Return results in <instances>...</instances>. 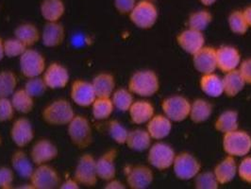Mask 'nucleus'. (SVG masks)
Instances as JSON below:
<instances>
[{
  "mask_svg": "<svg viewBox=\"0 0 251 189\" xmlns=\"http://www.w3.org/2000/svg\"><path fill=\"white\" fill-rule=\"evenodd\" d=\"M75 115L72 104L64 99L51 101L41 112L44 122L53 127L67 126Z\"/></svg>",
  "mask_w": 251,
  "mask_h": 189,
  "instance_id": "nucleus-1",
  "label": "nucleus"
},
{
  "mask_svg": "<svg viewBox=\"0 0 251 189\" xmlns=\"http://www.w3.org/2000/svg\"><path fill=\"white\" fill-rule=\"evenodd\" d=\"M160 88L157 74L152 70H139L130 77L127 89L139 97L149 98L154 96Z\"/></svg>",
  "mask_w": 251,
  "mask_h": 189,
  "instance_id": "nucleus-2",
  "label": "nucleus"
},
{
  "mask_svg": "<svg viewBox=\"0 0 251 189\" xmlns=\"http://www.w3.org/2000/svg\"><path fill=\"white\" fill-rule=\"evenodd\" d=\"M67 135L73 146L78 150L87 149L94 141L91 123L84 115L75 114L67 125Z\"/></svg>",
  "mask_w": 251,
  "mask_h": 189,
  "instance_id": "nucleus-3",
  "label": "nucleus"
},
{
  "mask_svg": "<svg viewBox=\"0 0 251 189\" xmlns=\"http://www.w3.org/2000/svg\"><path fill=\"white\" fill-rule=\"evenodd\" d=\"M223 149L227 155L245 157L251 151V135L249 133L238 129L226 133L223 137Z\"/></svg>",
  "mask_w": 251,
  "mask_h": 189,
  "instance_id": "nucleus-4",
  "label": "nucleus"
},
{
  "mask_svg": "<svg viewBox=\"0 0 251 189\" xmlns=\"http://www.w3.org/2000/svg\"><path fill=\"white\" fill-rule=\"evenodd\" d=\"M128 15L133 25L142 29H149L157 22L158 10L152 1L141 0Z\"/></svg>",
  "mask_w": 251,
  "mask_h": 189,
  "instance_id": "nucleus-5",
  "label": "nucleus"
},
{
  "mask_svg": "<svg viewBox=\"0 0 251 189\" xmlns=\"http://www.w3.org/2000/svg\"><path fill=\"white\" fill-rule=\"evenodd\" d=\"M74 178L82 187L94 188L97 186L99 177L97 173L96 159L90 153L82 154L75 165Z\"/></svg>",
  "mask_w": 251,
  "mask_h": 189,
  "instance_id": "nucleus-6",
  "label": "nucleus"
},
{
  "mask_svg": "<svg viewBox=\"0 0 251 189\" xmlns=\"http://www.w3.org/2000/svg\"><path fill=\"white\" fill-rule=\"evenodd\" d=\"M19 67L22 75L26 79L40 77L47 68V62L42 53L28 48L19 57Z\"/></svg>",
  "mask_w": 251,
  "mask_h": 189,
  "instance_id": "nucleus-7",
  "label": "nucleus"
},
{
  "mask_svg": "<svg viewBox=\"0 0 251 189\" xmlns=\"http://www.w3.org/2000/svg\"><path fill=\"white\" fill-rule=\"evenodd\" d=\"M29 181L34 189H57L62 185L60 173L49 164L37 165Z\"/></svg>",
  "mask_w": 251,
  "mask_h": 189,
  "instance_id": "nucleus-8",
  "label": "nucleus"
},
{
  "mask_svg": "<svg viewBox=\"0 0 251 189\" xmlns=\"http://www.w3.org/2000/svg\"><path fill=\"white\" fill-rule=\"evenodd\" d=\"M172 166L176 178L182 181L194 179L201 172V169L199 160L188 152H181L176 155Z\"/></svg>",
  "mask_w": 251,
  "mask_h": 189,
  "instance_id": "nucleus-9",
  "label": "nucleus"
},
{
  "mask_svg": "<svg viewBox=\"0 0 251 189\" xmlns=\"http://www.w3.org/2000/svg\"><path fill=\"white\" fill-rule=\"evenodd\" d=\"M162 109L164 115L171 121L181 122L189 117L191 103L182 96H171L163 101Z\"/></svg>",
  "mask_w": 251,
  "mask_h": 189,
  "instance_id": "nucleus-10",
  "label": "nucleus"
},
{
  "mask_svg": "<svg viewBox=\"0 0 251 189\" xmlns=\"http://www.w3.org/2000/svg\"><path fill=\"white\" fill-rule=\"evenodd\" d=\"M176 153L171 146L164 143H156L150 148L148 161L153 167L165 170L173 165Z\"/></svg>",
  "mask_w": 251,
  "mask_h": 189,
  "instance_id": "nucleus-11",
  "label": "nucleus"
},
{
  "mask_svg": "<svg viewBox=\"0 0 251 189\" xmlns=\"http://www.w3.org/2000/svg\"><path fill=\"white\" fill-rule=\"evenodd\" d=\"M59 155L57 146L50 139L42 138L37 140L31 147L29 157L32 163L37 165L50 164Z\"/></svg>",
  "mask_w": 251,
  "mask_h": 189,
  "instance_id": "nucleus-12",
  "label": "nucleus"
},
{
  "mask_svg": "<svg viewBox=\"0 0 251 189\" xmlns=\"http://www.w3.org/2000/svg\"><path fill=\"white\" fill-rule=\"evenodd\" d=\"M126 181L131 189H148L154 179L153 172L146 165H129L126 167Z\"/></svg>",
  "mask_w": 251,
  "mask_h": 189,
  "instance_id": "nucleus-13",
  "label": "nucleus"
},
{
  "mask_svg": "<svg viewBox=\"0 0 251 189\" xmlns=\"http://www.w3.org/2000/svg\"><path fill=\"white\" fill-rule=\"evenodd\" d=\"M70 98L79 107H91L97 99L92 82L82 79H76L71 85Z\"/></svg>",
  "mask_w": 251,
  "mask_h": 189,
  "instance_id": "nucleus-14",
  "label": "nucleus"
},
{
  "mask_svg": "<svg viewBox=\"0 0 251 189\" xmlns=\"http://www.w3.org/2000/svg\"><path fill=\"white\" fill-rule=\"evenodd\" d=\"M10 135L17 148H25L32 142L35 136L32 123L26 117L17 118L12 125Z\"/></svg>",
  "mask_w": 251,
  "mask_h": 189,
  "instance_id": "nucleus-15",
  "label": "nucleus"
},
{
  "mask_svg": "<svg viewBox=\"0 0 251 189\" xmlns=\"http://www.w3.org/2000/svg\"><path fill=\"white\" fill-rule=\"evenodd\" d=\"M43 79L49 89H64L69 83L70 74L68 69L63 64L53 62L47 66L43 74Z\"/></svg>",
  "mask_w": 251,
  "mask_h": 189,
  "instance_id": "nucleus-16",
  "label": "nucleus"
},
{
  "mask_svg": "<svg viewBox=\"0 0 251 189\" xmlns=\"http://www.w3.org/2000/svg\"><path fill=\"white\" fill-rule=\"evenodd\" d=\"M217 68L223 73L238 69L241 63V55L234 47L223 46L216 50Z\"/></svg>",
  "mask_w": 251,
  "mask_h": 189,
  "instance_id": "nucleus-17",
  "label": "nucleus"
},
{
  "mask_svg": "<svg viewBox=\"0 0 251 189\" xmlns=\"http://www.w3.org/2000/svg\"><path fill=\"white\" fill-rule=\"evenodd\" d=\"M195 68L202 75L214 73L217 68L216 50L211 47H203L201 51L193 55Z\"/></svg>",
  "mask_w": 251,
  "mask_h": 189,
  "instance_id": "nucleus-18",
  "label": "nucleus"
},
{
  "mask_svg": "<svg viewBox=\"0 0 251 189\" xmlns=\"http://www.w3.org/2000/svg\"><path fill=\"white\" fill-rule=\"evenodd\" d=\"M176 42L181 50L194 55L205 47V37L199 30L188 28L176 36Z\"/></svg>",
  "mask_w": 251,
  "mask_h": 189,
  "instance_id": "nucleus-19",
  "label": "nucleus"
},
{
  "mask_svg": "<svg viewBox=\"0 0 251 189\" xmlns=\"http://www.w3.org/2000/svg\"><path fill=\"white\" fill-rule=\"evenodd\" d=\"M65 36V27L63 24L60 22H47L41 33V41L46 48L54 49L63 45Z\"/></svg>",
  "mask_w": 251,
  "mask_h": 189,
  "instance_id": "nucleus-20",
  "label": "nucleus"
},
{
  "mask_svg": "<svg viewBox=\"0 0 251 189\" xmlns=\"http://www.w3.org/2000/svg\"><path fill=\"white\" fill-rule=\"evenodd\" d=\"M116 157H117V151L115 149H111L109 151H105L98 160H96L97 173H98L99 179L108 182L113 178H115Z\"/></svg>",
  "mask_w": 251,
  "mask_h": 189,
  "instance_id": "nucleus-21",
  "label": "nucleus"
},
{
  "mask_svg": "<svg viewBox=\"0 0 251 189\" xmlns=\"http://www.w3.org/2000/svg\"><path fill=\"white\" fill-rule=\"evenodd\" d=\"M11 164L14 172L25 180H29L34 171V164L32 163L30 157L19 148L18 150L13 151L11 157Z\"/></svg>",
  "mask_w": 251,
  "mask_h": 189,
  "instance_id": "nucleus-22",
  "label": "nucleus"
},
{
  "mask_svg": "<svg viewBox=\"0 0 251 189\" xmlns=\"http://www.w3.org/2000/svg\"><path fill=\"white\" fill-rule=\"evenodd\" d=\"M172 130V121L164 114L153 115V117L148 122L147 131L151 135V138L155 140L167 137Z\"/></svg>",
  "mask_w": 251,
  "mask_h": 189,
  "instance_id": "nucleus-23",
  "label": "nucleus"
},
{
  "mask_svg": "<svg viewBox=\"0 0 251 189\" xmlns=\"http://www.w3.org/2000/svg\"><path fill=\"white\" fill-rule=\"evenodd\" d=\"M237 167L233 156L227 155L224 160L216 164L214 173L219 185H226L230 183L237 174Z\"/></svg>",
  "mask_w": 251,
  "mask_h": 189,
  "instance_id": "nucleus-24",
  "label": "nucleus"
},
{
  "mask_svg": "<svg viewBox=\"0 0 251 189\" xmlns=\"http://www.w3.org/2000/svg\"><path fill=\"white\" fill-rule=\"evenodd\" d=\"M154 106L150 101H133L128 113L131 121L136 125L148 123L154 115Z\"/></svg>",
  "mask_w": 251,
  "mask_h": 189,
  "instance_id": "nucleus-25",
  "label": "nucleus"
},
{
  "mask_svg": "<svg viewBox=\"0 0 251 189\" xmlns=\"http://www.w3.org/2000/svg\"><path fill=\"white\" fill-rule=\"evenodd\" d=\"M91 82L97 98H111L115 90V79L108 72H102L95 76Z\"/></svg>",
  "mask_w": 251,
  "mask_h": 189,
  "instance_id": "nucleus-26",
  "label": "nucleus"
},
{
  "mask_svg": "<svg viewBox=\"0 0 251 189\" xmlns=\"http://www.w3.org/2000/svg\"><path fill=\"white\" fill-rule=\"evenodd\" d=\"M40 13L46 22H60L65 13V5L63 0H43Z\"/></svg>",
  "mask_w": 251,
  "mask_h": 189,
  "instance_id": "nucleus-27",
  "label": "nucleus"
},
{
  "mask_svg": "<svg viewBox=\"0 0 251 189\" xmlns=\"http://www.w3.org/2000/svg\"><path fill=\"white\" fill-rule=\"evenodd\" d=\"M151 141L152 138L148 131L137 129L128 132L125 145L131 151L141 152L150 150Z\"/></svg>",
  "mask_w": 251,
  "mask_h": 189,
  "instance_id": "nucleus-28",
  "label": "nucleus"
},
{
  "mask_svg": "<svg viewBox=\"0 0 251 189\" xmlns=\"http://www.w3.org/2000/svg\"><path fill=\"white\" fill-rule=\"evenodd\" d=\"M222 81L224 94L229 98L236 97L247 84L238 69L225 73V77L222 79Z\"/></svg>",
  "mask_w": 251,
  "mask_h": 189,
  "instance_id": "nucleus-29",
  "label": "nucleus"
},
{
  "mask_svg": "<svg viewBox=\"0 0 251 189\" xmlns=\"http://www.w3.org/2000/svg\"><path fill=\"white\" fill-rule=\"evenodd\" d=\"M14 37L20 40L27 48H30L41 40V32L34 24L24 23L16 27L14 29Z\"/></svg>",
  "mask_w": 251,
  "mask_h": 189,
  "instance_id": "nucleus-30",
  "label": "nucleus"
},
{
  "mask_svg": "<svg viewBox=\"0 0 251 189\" xmlns=\"http://www.w3.org/2000/svg\"><path fill=\"white\" fill-rule=\"evenodd\" d=\"M200 84L202 92L211 98H218L224 94L222 79L214 73L202 76Z\"/></svg>",
  "mask_w": 251,
  "mask_h": 189,
  "instance_id": "nucleus-31",
  "label": "nucleus"
},
{
  "mask_svg": "<svg viewBox=\"0 0 251 189\" xmlns=\"http://www.w3.org/2000/svg\"><path fill=\"white\" fill-rule=\"evenodd\" d=\"M15 112L26 114L31 113L34 108V98L31 97L25 89H16L10 98Z\"/></svg>",
  "mask_w": 251,
  "mask_h": 189,
  "instance_id": "nucleus-32",
  "label": "nucleus"
},
{
  "mask_svg": "<svg viewBox=\"0 0 251 189\" xmlns=\"http://www.w3.org/2000/svg\"><path fill=\"white\" fill-rule=\"evenodd\" d=\"M213 113V104L205 100H196L191 104L189 117L195 123L207 121Z\"/></svg>",
  "mask_w": 251,
  "mask_h": 189,
  "instance_id": "nucleus-33",
  "label": "nucleus"
},
{
  "mask_svg": "<svg viewBox=\"0 0 251 189\" xmlns=\"http://www.w3.org/2000/svg\"><path fill=\"white\" fill-rule=\"evenodd\" d=\"M214 127L216 131L222 134L233 132L238 129V113L236 111L227 110L221 113L216 121Z\"/></svg>",
  "mask_w": 251,
  "mask_h": 189,
  "instance_id": "nucleus-34",
  "label": "nucleus"
},
{
  "mask_svg": "<svg viewBox=\"0 0 251 189\" xmlns=\"http://www.w3.org/2000/svg\"><path fill=\"white\" fill-rule=\"evenodd\" d=\"M91 107L92 114L97 120L108 119L113 114L114 110L111 98H97Z\"/></svg>",
  "mask_w": 251,
  "mask_h": 189,
  "instance_id": "nucleus-35",
  "label": "nucleus"
},
{
  "mask_svg": "<svg viewBox=\"0 0 251 189\" xmlns=\"http://www.w3.org/2000/svg\"><path fill=\"white\" fill-rule=\"evenodd\" d=\"M17 84V77L13 71H0V98H11L16 91Z\"/></svg>",
  "mask_w": 251,
  "mask_h": 189,
  "instance_id": "nucleus-36",
  "label": "nucleus"
},
{
  "mask_svg": "<svg viewBox=\"0 0 251 189\" xmlns=\"http://www.w3.org/2000/svg\"><path fill=\"white\" fill-rule=\"evenodd\" d=\"M133 94L126 88H119L114 90L111 99L113 101L114 109L120 112H128L130 106L133 103Z\"/></svg>",
  "mask_w": 251,
  "mask_h": 189,
  "instance_id": "nucleus-37",
  "label": "nucleus"
},
{
  "mask_svg": "<svg viewBox=\"0 0 251 189\" xmlns=\"http://www.w3.org/2000/svg\"><path fill=\"white\" fill-rule=\"evenodd\" d=\"M213 21V15L208 11L202 10L192 13L189 16V28H193L203 32Z\"/></svg>",
  "mask_w": 251,
  "mask_h": 189,
  "instance_id": "nucleus-38",
  "label": "nucleus"
},
{
  "mask_svg": "<svg viewBox=\"0 0 251 189\" xmlns=\"http://www.w3.org/2000/svg\"><path fill=\"white\" fill-rule=\"evenodd\" d=\"M227 23L230 30L238 35L246 34L250 28L244 17L243 11H234L230 13L227 18Z\"/></svg>",
  "mask_w": 251,
  "mask_h": 189,
  "instance_id": "nucleus-39",
  "label": "nucleus"
},
{
  "mask_svg": "<svg viewBox=\"0 0 251 189\" xmlns=\"http://www.w3.org/2000/svg\"><path fill=\"white\" fill-rule=\"evenodd\" d=\"M4 54L8 58H19L28 48L17 38L4 40Z\"/></svg>",
  "mask_w": 251,
  "mask_h": 189,
  "instance_id": "nucleus-40",
  "label": "nucleus"
},
{
  "mask_svg": "<svg viewBox=\"0 0 251 189\" xmlns=\"http://www.w3.org/2000/svg\"><path fill=\"white\" fill-rule=\"evenodd\" d=\"M24 89L34 99L42 97L48 90V86L43 79V77H35L27 79L25 81Z\"/></svg>",
  "mask_w": 251,
  "mask_h": 189,
  "instance_id": "nucleus-41",
  "label": "nucleus"
},
{
  "mask_svg": "<svg viewBox=\"0 0 251 189\" xmlns=\"http://www.w3.org/2000/svg\"><path fill=\"white\" fill-rule=\"evenodd\" d=\"M108 132L115 143L119 145L126 144L128 131L119 121L111 120L108 124Z\"/></svg>",
  "mask_w": 251,
  "mask_h": 189,
  "instance_id": "nucleus-42",
  "label": "nucleus"
},
{
  "mask_svg": "<svg viewBox=\"0 0 251 189\" xmlns=\"http://www.w3.org/2000/svg\"><path fill=\"white\" fill-rule=\"evenodd\" d=\"M195 186L198 189H217L220 185L216 180L214 171H207L199 173L195 177Z\"/></svg>",
  "mask_w": 251,
  "mask_h": 189,
  "instance_id": "nucleus-43",
  "label": "nucleus"
},
{
  "mask_svg": "<svg viewBox=\"0 0 251 189\" xmlns=\"http://www.w3.org/2000/svg\"><path fill=\"white\" fill-rule=\"evenodd\" d=\"M15 110L10 98H0V122L13 120Z\"/></svg>",
  "mask_w": 251,
  "mask_h": 189,
  "instance_id": "nucleus-44",
  "label": "nucleus"
},
{
  "mask_svg": "<svg viewBox=\"0 0 251 189\" xmlns=\"http://www.w3.org/2000/svg\"><path fill=\"white\" fill-rule=\"evenodd\" d=\"M14 181V170L11 167H0V189H12Z\"/></svg>",
  "mask_w": 251,
  "mask_h": 189,
  "instance_id": "nucleus-45",
  "label": "nucleus"
},
{
  "mask_svg": "<svg viewBox=\"0 0 251 189\" xmlns=\"http://www.w3.org/2000/svg\"><path fill=\"white\" fill-rule=\"evenodd\" d=\"M237 174L242 181L251 184V157H245L237 167Z\"/></svg>",
  "mask_w": 251,
  "mask_h": 189,
  "instance_id": "nucleus-46",
  "label": "nucleus"
},
{
  "mask_svg": "<svg viewBox=\"0 0 251 189\" xmlns=\"http://www.w3.org/2000/svg\"><path fill=\"white\" fill-rule=\"evenodd\" d=\"M114 7L121 14H129L135 7L136 0H114Z\"/></svg>",
  "mask_w": 251,
  "mask_h": 189,
  "instance_id": "nucleus-47",
  "label": "nucleus"
},
{
  "mask_svg": "<svg viewBox=\"0 0 251 189\" xmlns=\"http://www.w3.org/2000/svg\"><path fill=\"white\" fill-rule=\"evenodd\" d=\"M239 72L243 77L246 83L251 84V57L241 62L239 65Z\"/></svg>",
  "mask_w": 251,
  "mask_h": 189,
  "instance_id": "nucleus-48",
  "label": "nucleus"
},
{
  "mask_svg": "<svg viewBox=\"0 0 251 189\" xmlns=\"http://www.w3.org/2000/svg\"><path fill=\"white\" fill-rule=\"evenodd\" d=\"M61 189H79L80 185L75 181V178H69L65 180L64 182H62V185L60 187Z\"/></svg>",
  "mask_w": 251,
  "mask_h": 189,
  "instance_id": "nucleus-49",
  "label": "nucleus"
},
{
  "mask_svg": "<svg viewBox=\"0 0 251 189\" xmlns=\"http://www.w3.org/2000/svg\"><path fill=\"white\" fill-rule=\"evenodd\" d=\"M125 185L120 182L119 180H116L115 178H113L112 180L108 181L106 186H105V189H125Z\"/></svg>",
  "mask_w": 251,
  "mask_h": 189,
  "instance_id": "nucleus-50",
  "label": "nucleus"
},
{
  "mask_svg": "<svg viewBox=\"0 0 251 189\" xmlns=\"http://www.w3.org/2000/svg\"><path fill=\"white\" fill-rule=\"evenodd\" d=\"M243 14H244V17L248 23V25L250 27H251V5L247 7L244 11H243Z\"/></svg>",
  "mask_w": 251,
  "mask_h": 189,
  "instance_id": "nucleus-51",
  "label": "nucleus"
},
{
  "mask_svg": "<svg viewBox=\"0 0 251 189\" xmlns=\"http://www.w3.org/2000/svg\"><path fill=\"white\" fill-rule=\"evenodd\" d=\"M4 40L2 38L0 37V62L3 60V58L5 57V54H4Z\"/></svg>",
  "mask_w": 251,
  "mask_h": 189,
  "instance_id": "nucleus-52",
  "label": "nucleus"
},
{
  "mask_svg": "<svg viewBox=\"0 0 251 189\" xmlns=\"http://www.w3.org/2000/svg\"><path fill=\"white\" fill-rule=\"evenodd\" d=\"M204 6H212L217 0H200Z\"/></svg>",
  "mask_w": 251,
  "mask_h": 189,
  "instance_id": "nucleus-53",
  "label": "nucleus"
},
{
  "mask_svg": "<svg viewBox=\"0 0 251 189\" xmlns=\"http://www.w3.org/2000/svg\"><path fill=\"white\" fill-rule=\"evenodd\" d=\"M149 1H153V0H149Z\"/></svg>",
  "mask_w": 251,
  "mask_h": 189,
  "instance_id": "nucleus-54",
  "label": "nucleus"
}]
</instances>
